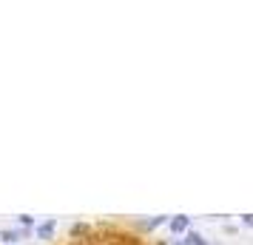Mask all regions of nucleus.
Masks as SVG:
<instances>
[{"mask_svg":"<svg viewBox=\"0 0 253 245\" xmlns=\"http://www.w3.org/2000/svg\"><path fill=\"white\" fill-rule=\"evenodd\" d=\"M168 231H171L173 237L188 234V231H191V217H185V214H176V217H171V220H168Z\"/></svg>","mask_w":253,"mask_h":245,"instance_id":"1","label":"nucleus"},{"mask_svg":"<svg viewBox=\"0 0 253 245\" xmlns=\"http://www.w3.org/2000/svg\"><path fill=\"white\" fill-rule=\"evenodd\" d=\"M69 237L71 240H88V237H94V228L88 222H74L69 228Z\"/></svg>","mask_w":253,"mask_h":245,"instance_id":"2","label":"nucleus"},{"mask_svg":"<svg viewBox=\"0 0 253 245\" xmlns=\"http://www.w3.org/2000/svg\"><path fill=\"white\" fill-rule=\"evenodd\" d=\"M0 240H3L6 245L20 243V240H26V231L23 228H3V231H0Z\"/></svg>","mask_w":253,"mask_h":245,"instance_id":"3","label":"nucleus"},{"mask_svg":"<svg viewBox=\"0 0 253 245\" xmlns=\"http://www.w3.org/2000/svg\"><path fill=\"white\" fill-rule=\"evenodd\" d=\"M54 228H57V222H54V220H46V222H40V225L35 228L37 240H51V237H54Z\"/></svg>","mask_w":253,"mask_h":245,"instance_id":"4","label":"nucleus"},{"mask_svg":"<svg viewBox=\"0 0 253 245\" xmlns=\"http://www.w3.org/2000/svg\"><path fill=\"white\" fill-rule=\"evenodd\" d=\"M182 243H185V245H208V240H205V237H202L199 231H188Z\"/></svg>","mask_w":253,"mask_h":245,"instance_id":"5","label":"nucleus"},{"mask_svg":"<svg viewBox=\"0 0 253 245\" xmlns=\"http://www.w3.org/2000/svg\"><path fill=\"white\" fill-rule=\"evenodd\" d=\"M165 222H168V217H154V220L142 222L139 228H142V231H154V228H160V225H165Z\"/></svg>","mask_w":253,"mask_h":245,"instance_id":"6","label":"nucleus"},{"mask_svg":"<svg viewBox=\"0 0 253 245\" xmlns=\"http://www.w3.org/2000/svg\"><path fill=\"white\" fill-rule=\"evenodd\" d=\"M17 222H20V228H32V225H35V217H32V214H20Z\"/></svg>","mask_w":253,"mask_h":245,"instance_id":"7","label":"nucleus"},{"mask_svg":"<svg viewBox=\"0 0 253 245\" xmlns=\"http://www.w3.org/2000/svg\"><path fill=\"white\" fill-rule=\"evenodd\" d=\"M242 225H248V228H253V214H242Z\"/></svg>","mask_w":253,"mask_h":245,"instance_id":"8","label":"nucleus"},{"mask_svg":"<svg viewBox=\"0 0 253 245\" xmlns=\"http://www.w3.org/2000/svg\"><path fill=\"white\" fill-rule=\"evenodd\" d=\"M171 245H185V243H182V240H173V243H171Z\"/></svg>","mask_w":253,"mask_h":245,"instance_id":"9","label":"nucleus"}]
</instances>
